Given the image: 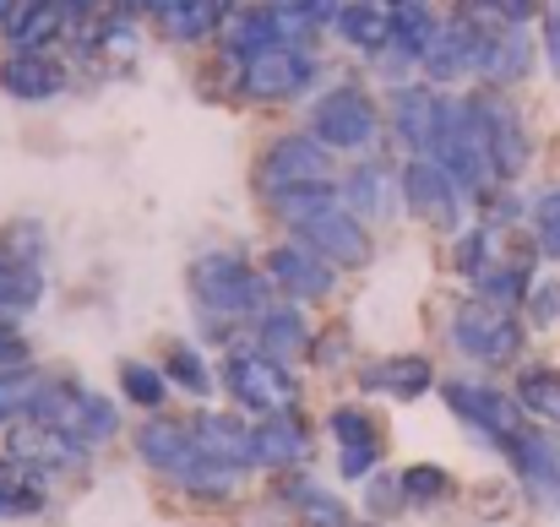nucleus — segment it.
<instances>
[{"instance_id":"f257e3e1","label":"nucleus","mask_w":560,"mask_h":527,"mask_svg":"<svg viewBox=\"0 0 560 527\" xmlns=\"http://www.w3.org/2000/svg\"><path fill=\"white\" fill-rule=\"evenodd\" d=\"M430 159L463 185V196H490L495 179H501L495 153L485 142V126H479V115H474L468 98H441V126H435Z\"/></svg>"},{"instance_id":"f03ea898","label":"nucleus","mask_w":560,"mask_h":527,"mask_svg":"<svg viewBox=\"0 0 560 527\" xmlns=\"http://www.w3.org/2000/svg\"><path fill=\"white\" fill-rule=\"evenodd\" d=\"M190 294H196V305H201L207 316L240 321V316H261V311H267L272 278L256 272V267H250L245 256H234V250H207V256L190 261Z\"/></svg>"},{"instance_id":"7ed1b4c3","label":"nucleus","mask_w":560,"mask_h":527,"mask_svg":"<svg viewBox=\"0 0 560 527\" xmlns=\"http://www.w3.org/2000/svg\"><path fill=\"white\" fill-rule=\"evenodd\" d=\"M27 419L33 424H49V430H60L71 441H82L88 452L93 446H109L120 435V408L109 397L88 391V386H71V380H44V391H38V402H33Z\"/></svg>"},{"instance_id":"20e7f679","label":"nucleus","mask_w":560,"mask_h":527,"mask_svg":"<svg viewBox=\"0 0 560 527\" xmlns=\"http://www.w3.org/2000/svg\"><path fill=\"white\" fill-rule=\"evenodd\" d=\"M452 349L485 370H501L523 353V321L512 305H495V300H463L457 316H452Z\"/></svg>"},{"instance_id":"39448f33","label":"nucleus","mask_w":560,"mask_h":527,"mask_svg":"<svg viewBox=\"0 0 560 527\" xmlns=\"http://www.w3.org/2000/svg\"><path fill=\"white\" fill-rule=\"evenodd\" d=\"M311 137L332 153H371L381 142V109L365 87L343 82L311 104Z\"/></svg>"},{"instance_id":"423d86ee","label":"nucleus","mask_w":560,"mask_h":527,"mask_svg":"<svg viewBox=\"0 0 560 527\" xmlns=\"http://www.w3.org/2000/svg\"><path fill=\"white\" fill-rule=\"evenodd\" d=\"M441 397H446V408L468 424V430H479L485 441H495L501 452L528 430V413H523V402L512 397V391H501V386H490V380H468V375H446L441 380Z\"/></svg>"},{"instance_id":"0eeeda50","label":"nucleus","mask_w":560,"mask_h":527,"mask_svg":"<svg viewBox=\"0 0 560 527\" xmlns=\"http://www.w3.org/2000/svg\"><path fill=\"white\" fill-rule=\"evenodd\" d=\"M223 386H229V397L240 408H256V413H283L294 402V391H300L294 375H289V364L261 349L229 353L223 359Z\"/></svg>"},{"instance_id":"6e6552de","label":"nucleus","mask_w":560,"mask_h":527,"mask_svg":"<svg viewBox=\"0 0 560 527\" xmlns=\"http://www.w3.org/2000/svg\"><path fill=\"white\" fill-rule=\"evenodd\" d=\"M316 82V55L305 44H278V49H261L240 66V87L245 98L256 104H283V98H300L305 87Z\"/></svg>"},{"instance_id":"1a4fd4ad","label":"nucleus","mask_w":560,"mask_h":527,"mask_svg":"<svg viewBox=\"0 0 560 527\" xmlns=\"http://www.w3.org/2000/svg\"><path fill=\"white\" fill-rule=\"evenodd\" d=\"M261 190L267 201L283 196V190H300V185H327L332 179V148H322L316 137H278L267 153H261Z\"/></svg>"},{"instance_id":"9d476101","label":"nucleus","mask_w":560,"mask_h":527,"mask_svg":"<svg viewBox=\"0 0 560 527\" xmlns=\"http://www.w3.org/2000/svg\"><path fill=\"white\" fill-rule=\"evenodd\" d=\"M267 278H272V289H283L294 305H316V300H332V289H338V267L327 261V256H316L305 239H289V245H272L267 250V267H261Z\"/></svg>"},{"instance_id":"9b49d317","label":"nucleus","mask_w":560,"mask_h":527,"mask_svg":"<svg viewBox=\"0 0 560 527\" xmlns=\"http://www.w3.org/2000/svg\"><path fill=\"white\" fill-rule=\"evenodd\" d=\"M474 104V115H479V126H485V142H490V153H495V169L501 179H517L528 169V159H534V142H528V126H523V115H517V104L506 98V93H474L468 98Z\"/></svg>"},{"instance_id":"f8f14e48","label":"nucleus","mask_w":560,"mask_h":527,"mask_svg":"<svg viewBox=\"0 0 560 527\" xmlns=\"http://www.w3.org/2000/svg\"><path fill=\"white\" fill-rule=\"evenodd\" d=\"M479 38H485V22L479 11H457L452 22H435L430 33V49H424V77L430 82H457V77H479Z\"/></svg>"},{"instance_id":"ddd939ff","label":"nucleus","mask_w":560,"mask_h":527,"mask_svg":"<svg viewBox=\"0 0 560 527\" xmlns=\"http://www.w3.org/2000/svg\"><path fill=\"white\" fill-rule=\"evenodd\" d=\"M402 207L435 229H457L463 218V185L446 175L435 159H408L402 164Z\"/></svg>"},{"instance_id":"4468645a","label":"nucleus","mask_w":560,"mask_h":527,"mask_svg":"<svg viewBox=\"0 0 560 527\" xmlns=\"http://www.w3.org/2000/svg\"><path fill=\"white\" fill-rule=\"evenodd\" d=\"M294 239H305V245H311L316 256H327L332 267H365V261H371V229H365V218H354L343 201L327 207V212H316L311 223H300Z\"/></svg>"},{"instance_id":"2eb2a0df","label":"nucleus","mask_w":560,"mask_h":527,"mask_svg":"<svg viewBox=\"0 0 560 527\" xmlns=\"http://www.w3.org/2000/svg\"><path fill=\"white\" fill-rule=\"evenodd\" d=\"M506 462L517 468L523 490L545 506V512H560V441L550 430H523L512 446H506Z\"/></svg>"},{"instance_id":"dca6fc26","label":"nucleus","mask_w":560,"mask_h":527,"mask_svg":"<svg viewBox=\"0 0 560 527\" xmlns=\"http://www.w3.org/2000/svg\"><path fill=\"white\" fill-rule=\"evenodd\" d=\"M137 457H142L153 473H164L170 484H180L190 473V462L201 457V441H196V430L180 424V419H148V424L137 430Z\"/></svg>"},{"instance_id":"f3484780","label":"nucleus","mask_w":560,"mask_h":527,"mask_svg":"<svg viewBox=\"0 0 560 527\" xmlns=\"http://www.w3.org/2000/svg\"><path fill=\"white\" fill-rule=\"evenodd\" d=\"M5 457H16V462H33L38 473H60V468H77L82 457H88V446L82 441H71V435H60V430H49V424H16L11 435H5Z\"/></svg>"},{"instance_id":"a211bd4d","label":"nucleus","mask_w":560,"mask_h":527,"mask_svg":"<svg viewBox=\"0 0 560 527\" xmlns=\"http://www.w3.org/2000/svg\"><path fill=\"white\" fill-rule=\"evenodd\" d=\"M441 126V93L435 87H397L392 93V131L413 159H430Z\"/></svg>"},{"instance_id":"6ab92c4d","label":"nucleus","mask_w":560,"mask_h":527,"mask_svg":"<svg viewBox=\"0 0 560 527\" xmlns=\"http://www.w3.org/2000/svg\"><path fill=\"white\" fill-rule=\"evenodd\" d=\"M338 190H343V207H349L354 218H365V223L397 218V207H402V175H392L386 164H360V169H349Z\"/></svg>"},{"instance_id":"aec40b11","label":"nucleus","mask_w":560,"mask_h":527,"mask_svg":"<svg viewBox=\"0 0 560 527\" xmlns=\"http://www.w3.org/2000/svg\"><path fill=\"white\" fill-rule=\"evenodd\" d=\"M0 93H11L16 104H49V98L66 93V71H60V60H49V55L16 49V55L0 60Z\"/></svg>"},{"instance_id":"412c9836","label":"nucleus","mask_w":560,"mask_h":527,"mask_svg":"<svg viewBox=\"0 0 560 527\" xmlns=\"http://www.w3.org/2000/svg\"><path fill=\"white\" fill-rule=\"evenodd\" d=\"M479 22H485V16H479ZM528 66H534L528 33H523V27H495V22H485V38H479V77L495 82V87H506V82H523Z\"/></svg>"},{"instance_id":"4be33fe9","label":"nucleus","mask_w":560,"mask_h":527,"mask_svg":"<svg viewBox=\"0 0 560 527\" xmlns=\"http://www.w3.org/2000/svg\"><path fill=\"white\" fill-rule=\"evenodd\" d=\"M360 386L381 391V397H397V402H413V397H424L435 386V370H430L424 353H386V359L360 370Z\"/></svg>"},{"instance_id":"5701e85b","label":"nucleus","mask_w":560,"mask_h":527,"mask_svg":"<svg viewBox=\"0 0 560 527\" xmlns=\"http://www.w3.org/2000/svg\"><path fill=\"white\" fill-rule=\"evenodd\" d=\"M392 22H397V5L392 0H343L338 38L354 44L360 55H386L392 49Z\"/></svg>"},{"instance_id":"b1692460","label":"nucleus","mask_w":560,"mask_h":527,"mask_svg":"<svg viewBox=\"0 0 560 527\" xmlns=\"http://www.w3.org/2000/svg\"><path fill=\"white\" fill-rule=\"evenodd\" d=\"M44 506H49V473H38L33 462L0 457V523L38 517Z\"/></svg>"},{"instance_id":"393cba45","label":"nucleus","mask_w":560,"mask_h":527,"mask_svg":"<svg viewBox=\"0 0 560 527\" xmlns=\"http://www.w3.org/2000/svg\"><path fill=\"white\" fill-rule=\"evenodd\" d=\"M305 446H311V435H305V424H300L289 408H283V413H267V419L256 424V462L272 468V473L300 468V462H305Z\"/></svg>"},{"instance_id":"a878e982","label":"nucleus","mask_w":560,"mask_h":527,"mask_svg":"<svg viewBox=\"0 0 560 527\" xmlns=\"http://www.w3.org/2000/svg\"><path fill=\"white\" fill-rule=\"evenodd\" d=\"M190 430H196V441H201L218 462H229V468H250V462H256V424H245V419H234V413H201Z\"/></svg>"},{"instance_id":"bb28decb","label":"nucleus","mask_w":560,"mask_h":527,"mask_svg":"<svg viewBox=\"0 0 560 527\" xmlns=\"http://www.w3.org/2000/svg\"><path fill=\"white\" fill-rule=\"evenodd\" d=\"M148 11H153L159 33L175 44H201L223 22V0H148Z\"/></svg>"},{"instance_id":"cd10ccee","label":"nucleus","mask_w":560,"mask_h":527,"mask_svg":"<svg viewBox=\"0 0 560 527\" xmlns=\"http://www.w3.org/2000/svg\"><path fill=\"white\" fill-rule=\"evenodd\" d=\"M256 338H261V353H272V359H283V364L316 353L311 349V327H305L300 305H267V311L256 316Z\"/></svg>"},{"instance_id":"c85d7f7f","label":"nucleus","mask_w":560,"mask_h":527,"mask_svg":"<svg viewBox=\"0 0 560 527\" xmlns=\"http://www.w3.org/2000/svg\"><path fill=\"white\" fill-rule=\"evenodd\" d=\"M66 22H71V5H66V0H33L27 16H22V27L11 33V44L27 49V55H44V49L66 33Z\"/></svg>"},{"instance_id":"c756f323","label":"nucleus","mask_w":560,"mask_h":527,"mask_svg":"<svg viewBox=\"0 0 560 527\" xmlns=\"http://www.w3.org/2000/svg\"><path fill=\"white\" fill-rule=\"evenodd\" d=\"M512 397L523 402V413H534L545 424H560V370L556 364H528L517 375V391Z\"/></svg>"},{"instance_id":"7c9ffc66","label":"nucleus","mask_w":560,"mask_h":527,"mask_svg":"<svg viewBox=\"0 0 560 527\" xmlns=\"http://www.w3.org/2000/svg\"><path fill=\"white\" fill-rule=\"evenodd\" d=\"M430 33H435V16H430L419 0H402V5H397V22H392V49H386V55H397L402 66H408V60H424Z\"/></svg>"},{"instance_id":"2f4dec72","label":"nucleus","mask_w":560,"mask_h":527,"mask_svg":"<svg viewBox=\"0 0 560 527\" xmlns=\"http://www.w3.org/2000/svg\"><path fill=\"white\" fill-rule=\"evenodd\" d=\"M38 300H44V272H38V267H11V261H0V321L27 316Z\"/></svg>"},{"instance_id":"473e14b6","label":"nucleus","mask_w":560,"mask_h":527,"mask_svg":"<svg viewBox=\"0 0 560 527\" xmlns=\"http://www.w3.org/2000/svg\"><path fill=\"white\" fill-rule=\"evenodd\" d=\"M338 201H343V190L327 179V185H300V190L272 196V212H278L289 229H300V223H311L316 212H327V207H338Z\"/></svg>"},{"instance_id":"72a5a7b5","label":"nucleus","mask_w":560,"mask_h":527,"mask_svg":"<svg viewBox=\"0 0 560 527\" xmlns=\"http://www.w3.org/2000/svg\"><path fill=\"white\" fill-rule=\"evenodd\" d=\"M44 250H49V234H44L38 218H11V223L0 229V261H11V267H38Z\"/></svg>"},{"instance_id":"f704fd0d","label":"nucleus","mask_w":560,"mask_h":527,"mask_svg":"<svg viewBox=\"0 0 560 527\" xmlns=\"http://www.w3.org/2000/svg\"><path fill=\"white\" fill-rule=\"evenodd\" d=\"M120 391H126V402H137V408H164L175 386H170L164 370H153V364H142V359H126V364H120Z\"/></svg>"},{"instance_id":"c9c22d12","label":"nucleus","mask_w":560,"mask_h":527,"mask_svg":"<svg viewBox=\"0 0 560 527\" xmlns=\"http://www.w3.org/2000/svg\"><path fill=\"white\" fill-rule=\"evenodd\" d=\"M289 495L300 501L305 527H349V506H343L338 495H327L316 479H294V490H289Z\"/></svg>"},{"instance_id":"e433bc0d","label":"nucleus","mask_w":560,"mask_h":527,"mask_svg":"<svg viewBox=\"0 0 560 527\" xmlns=\"http://www.w3.org/2000/svg\"><path fill=\"white\" fill-rule=\"evenodd\" d=\"M44 391V375L38 370H0V424L11 419H27L33 402Z\"/></svg>"},{"instance_id":"4c0bfd02","label":"nucleus","mask_w":560,"mask_h":527,"mask_svg":"<svg viewBox=\"0 0 560 527\" xmlns=\"http://www.w3.org/2000/svg\"><path fill=\"white\" fill-rule=\"evenodd\" d=\"M327 430L338 435V446H375V441H381L375 413L360 408V402H338V408L327 413Z\"/></svg>"},{"instance_id":"58836bf2","label":"nucleus","mask_w":560,"mask_h":527,"mask_svg":"<svg viewBox=\"0 0 560 527\" xmlns=\"http://www.w3.org/2000/svg\"><path fill=\"white\" fill-rule=\"evenodd\" d=\"M164 375H170V386H180L190 397H207V391H212V370H207V359L190 349V343H175V349H170Z\"/></svg>"},{"instance_id":"ea45409f","label":"nucleus","mask_w":560,"mask_h":527,"mask_svg":"<svg viewBox=\"0 0 560 527\" xmlns=\"http://www.w3.org/2000/svg\"><path fill=\"white\" fill-rule=\"evenodd\" d=\"M397 484H402V501H408V506H435V501L452 490L446 468H435V462H413V468H402Z\"/></svg>"},{"instance_id":"a19ab883","label":"nucleus","mask_w":560,"mask_h":527,"mask_svg":"<svg viewBox=\"0 0 560 527\" xmlns=\"http://www.w3.org/2000/svg\"><path fill=\"white\" fill-rule=\"evenodd\" d=\"M534 245H539V256L560 261V185L534 201Z\"/></svg>"},{"instance_id":"79ce46f5","label":"nucleus","mask_w":560,"mask_h":527,"mask_svg":"<svg viewBox=\"0 0 560 527\" xmlns=\"http://www.w3.org/2000/svg\"><path fill=\"white\" fill-rule=\"evenodd\" d=\"M375 468H381V441L375 446H338V473L349 484H371Z\"/></svg>"},{"instance_id":"37998d69","label":"nucleus","mask_w":560,"mask_h":527,"mask_svg":"<svg viewBox=\"0 0 560 527\" xmlns=\"http://www.w3.org/2000/svg\"><path fill=\"white\" fill-rule=\"evenodd\" d=\"M365 506H371V517H392V512H402V506H408V501H402L397 473H375L371 484H365Z\"/></svg>"},{"instance_id":"c03bdc74","label":"nucleus","mask_w":560,"mask_h":527,"mask_svg":"<svg viewBox=\"0 0 560 527\" xmlns=\"http://www.w3.org/2000/svg\"><path fill=\"white\" fill-rule=\"evenodd\" d=\"M0 370H33V349L11 321H0Z\"/></svg>"},{"instance_id":"a18cd8bd","label":"nucleus","mask_w":560,"mask_h":527,"mask_svg":"<svg viewBox=\"0 0 560 527\" xmlns=\"http://www.w3.org/2000/svg\"><path fill=\"white\" fill-rule=\"evenodd\" d=\"M528 311H534V327H550V321H560V283H556V278L534 283V294H528Z\"/></svg>"},{"instance_id":"49530a36","label":"nucleus","mask_w":560,"mask_h":527,"mask_svg":"<svg viewBox=\"0 0 560 527\" xmlns=\"http://www.w3.org/2000/svg\"><path fill=\"white\" fill-rule=\"evenodd\" d=\"M545 60H550V71H556V82H560V0L545 5Z\"/></svg>"},{"instance_id":"de8ad7c7","label":"nucleus","mask_w":560,"mask_h":527,"mask_svg":"<svg viewBox=\"0 0 560 527\" xmlns=\"http://www.w3.org/2000/svg\"><path fill=\"white\" fill-rule=\"evenodd\" d=\"M485 5H490L506 27H523V22L534 16V5H539V0H485Z\"/></svg>"},{"instance_id":"09e8293b","label":"nucleus","mask_w":560,"mask_h":527,"mask_svg":"<svg viewBox=\"0 0 560 527\" xmlns=\"http://www.w3.org/2000/svg\"><path fill=\"white\" fill-rule=\"evenodd\" d=\"M27 5H33V0H0V33H5V38H11L16 27H22V16H27Z\"/></svg>"},{"instance_id":"8fccbe9b","label":"nucleus","mask_w":560,"mask_h":527,"mask_svg":"<svg viewBox=\"0 0 560 527\" xmlns=\"http://www.w3.org/2000/svg\"><path fill=\"white\" fill-rule=\"evenodd\" d=\"M278 5H294V0H278Z\"/></svg>"},{"instance_id":"3c124183","label":"nucleus","mask_w":560,"mask_h":527,"mask_svg":"<svg viewBox=\"0 0 560 527\" xmlns=\"http://www.w3.org/2000/svg\"><path fill=\"white\" fill-rule=\"evenodd\" d=\"M392 5H402V0H392Z\"/></svg>"}]
</instances>
